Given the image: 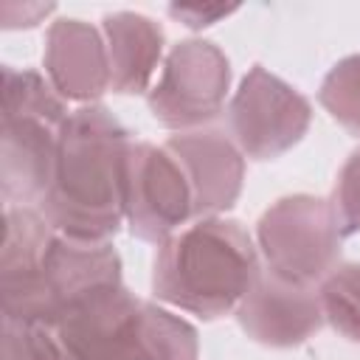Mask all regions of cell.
I'll return each mask as SVG.
<instances>
[{
	"mask_svg": "<svg viewBox=\"0 0 360 360\" xmlns=\"http://www.w3.org/2000/svg\"><path fill=\"white\" fill-rule=\"evenodd\" d=\"M228 90V56L208 39H183L166 53L160 76L146 93V107L160 127L191 132L222 112Z\"/></svg>",
	"mask_w": 360,
	"mask_h": 360,
	"instance_id": "cell-4",
	"label": "cell"
},
{
	"mask_svg": "<svg viewBox=\"0 0 360 360\" xmlns=\"http://www.w3.org/2000/svg\"><path fill=\"white\" fill-rule=\"evenodd\" d=\"M0 96L3 110L0 112H25V115H42L56 124H65L70 118L68 101L53 90L48 76L31 68H11L3 65L0 70Z\"/></svg>",
	"mask_w": 360,
	"mask_h": 360,
	"instance_id": "cell-16",
	"label": "cell"
},
{
	"mask_svg": "<svg viewBox=\"0 0 360 360\" xmlns=\"http://www.w3.org/2000/svg\"><path fill=\"white\" fill-rule=\"evenodd\" d=\"M194 217L191 186L166 146L132 141L124 160V222L141 242L160 245Z\"/></svg>",
	"mask_w": 360,
	"mask_h": 360,
	"instance_id": "cell-7",
	"label": "cell"
},
{
	"mask_svg": "<svg viewBox=\"0 0 360 360\" xmlns=\"http://www.w3.org/2000/svg\"><path fill=\"white\" fill-rule=\"evenodd\" d=\"M329 205L343 236L360 233V149H354L340 166Z\"/></svg>",
	"mask_w": 360,
	"mask_h": 360,
	"instance_id": "cell-19",
	"label": "cell"
},
{
	"mask_svg": "<svg viewBox=\"0 0 360 360\" xmlns=\"http://www.w3.org/2000/svg\"><path fill=\"white\" fill-rule=\"evenodd\" d=\"M143 301L124 284L51 321L25 323L34 360H112L138 326Z\"/></svg>",
	"mask_w": 360,
	"mask_h": 360,
	"instance_id": "cell-6",
	"label": "cell"
},
{
	"mask_svg": "<svg viewBox=\"0 0 360 360\" xmlns=\"http://www.w3.org/2000/svg\"><path fill=\"white\" fill-rule=\"evenodd\" d=\"M101 34L110 56V90L118 96H141L152 90V76L163 56V28L146 14H104Z\"/></svg>",
	"mask_w": 360,
	"mask_h": 360,
	"instance_id": "cell-14",
	"label": "cell"
},
{
	"mask_svg": "<svg viewBox=\"0 0 360 360\" xmlns=\"http://www.w3.org/2000/svg\"><path fill=\"white\" fill-rule=\"evenodd\" d=\"M163 146L174 155L191 186L197 219L233 208L245 186V155L225 129L202 127L177 132Z\"/></svg>",
	"mask_w": 360,
	"mask_h": 360,
	"instance_id": "cell-10",
	"label": "cell"
},
{
	"mask_svg": "<svg viewBox=\"0 0 360 360\" xmlns=\"http://www.w3.org/2000/svg\"><path fill=\"white\" fill-rule=\"evenodd\" d=\"M318 101L346 132L360 135V53L343 56L329 68Z\"/></svg>",
	"mask_w": 360,
	"mask_h": 360,
	"instance_id": "cell-18",
	"label": "cell"
},
{
	"mask_svg": "<svg viewBox=\"0 0 360 360\" xmlns=\"http://www.w3.org/2000/svg\"><path fill=\"white\" fill-rule=\"evenodd\" d=\"M129 129L104 107L84 104L59 132L53 180L37 211L70 239L110 242L124 225V160Z\"/></svg>",
	"mask_w": 360,
	"mask_h": 360,
	"instance_id": "cell-1",
	"label": "cell"
},
{
	"mask_svg": "<svg viewBox=\"0 0 360 360\" xmlns=\"http://www.w3.org/2000/svg\"><path fill=\"white\" fill-rule=\"evenodd\" d=\"M62 127L42 115L0 112V180L6 205H39L53 180Z\"/></svg>",
	"mask_w": 360,
	"mask_h": 360,
	"instance_id": "cell-11",
	"label": "cell"
},
{
	"mask_svg": "<svg viewBox=\"0 0 360 360\" xmlns=\"http://www.w3.org/2000/svg\"><path fill=\"white\" fill-rule=\"evenodd\" d=\"M323 321L352 343H360V262L338 264L321 284Z\"/></svg>",
	"mask_w": 360,
	"mask_h": 360,
	"instance_id": "cell-17",
	"label": "cell"
},
{
	"mask_svg": "<svg viewBox=\"0 0 360 360\" xmlns=\"http://www.w3.org/2000/svg\"><path fill=\"white\" fill-rule=\"evenodd\" d=\"M3 360H34L25 338V323L3 321Z\"/></svg>",
	"mask_w": 360,
	"mask_h": 360,
	"instance_id": "cell-21",
	"label": "cell"
},
{
	"mask_svg": "<svg viewBox=\"0 0 360 360\" xmlns=\"http://www.w3.org/2000/svg\"><path fill=\"white\" fill-rule=\"evenodd\" d=\"M233 315L250 340L270 349L301 346L326 323L318 287L284 281L264 267Z\"/></svg>",
	"mask_w": 360,
	"mask_h": 360,
	"instance_id": "cell-9",
	"label": "cell"
},
{
	"mask_svg": "<svg viewBox=\"0 0 360 360\" xmlns=\"http://www.w3.org/2000/svg\"><path fill=\"white\" fill-rule=\"evenodd\" d=\"M56 231L37 208L6 205L3 250H0V309L3 321L39 323L42 307V262Z\"/></svg>",
	"mask_w": 360,
	"mask_h": 360,
	"instance_id": "cell-8",
	"label": "cell"
},
{
	"mask_svg": "<svg viewBox=\"0 0 360 360\" xmlns=\"http://www.w3.org/2000/svg\"><path fill=\"white\" fill-rule=\"evenodd\" d=\"M115 287H121V256L112 242L53 236L42 262L45 321Z\"/></svg>",
	"mask_w": 360,
	"mask_h": 360,
	"instance_id": "cell-12",
	"label": "cell"
},
{
	"mask_svg": "<svg viewBox=\"0 0 360 360\" xmlns=\"http://www.w3.org/2000/svg\"><path fill=\"white\" fill-rule=\"evenodd\" d=\"M256 248L273 276L318 287L338 264L343 233L329 200L290 194L276 200L256 225Z\"/></svg>",
	"mask_w": 360,
	"mask_h": 360,
	"instance_id": "cell-3",
	"label": "cell"
},
{
	"mask_svg": "<svg viewBox=\"0 0 360 360\" xmlns=\"http://www.w3.org/2000/svg\"><path fill=\"white\" fill-rule=\"evenodd\" d=\"M312 104L292 84L253 65L228 104V135L250 160H276L307 135Z\"/></svg>",
	"mask_w": 360,
	"mask_h": 360,
	"instance_id": "cell-5",
	"label": "cell"
},
{
	"mask_svg": "<svg viewBox=\"0 0 360 360\" xmlns=\"http://www.w3.org/2000/svg\"><path fill=\"white\" fill-rule=\"evenodd\" d=\"M45 76L65 101L96 104L110 90V56L104 34L79 20L59 17L45 34Z\"/></svg>",
	"mask_w": 360,
	"mask_h": 360,
	"instance_id": "cell-13",
	"label": "cell"
},
{
	"mask_svg": "<svg viewBox=\"0 0 360 360\" xmlns=\"http://www.w3.org/2000/svg\"><path fill=\"white\" fill-rule=\"evenodd\" d=\"M197 329L180 315L143 301L141 318L124 349L112 360H197Z\"/></svg>",
	"mask_w": 360,
	"mask_h": 360,
	"instance_id": "cell-15",
	"label": "cell"
},
{
	"mask_svg": "<svg viewBox=\"0 0 360 360\" xmlns=\"http://www.w3.org/2000/svg\"><path fill=\"white\" fill-rule=\"evenodd\" d=\"M259 273V248L242 222L200 217L158 245L152 292L169 307L217 321L236 312Z\"/></svg>",
	"mask_w": 360,
	"mask_h": 360,
	"instance_id": "cell-2",
	"label": "cell"
},
{
	"mask_svg": "<svg viewBox=\"0 0 360 360\" xmlns=\"http://www.w3.org/2000/svg\"><path fill=\"white\" fill-rule=\"evenodd\" d=\"M239 6H214V3H174V6H169V14L177 20V22H183L186 28H208V25H214V22H219L222 17H228V14H233Z\"/></svg>",
	"mask_w": 360,
	"mask_h": 360,
	"instance_id": "cell-20",
	"label": "cell"
}]
</instances>
